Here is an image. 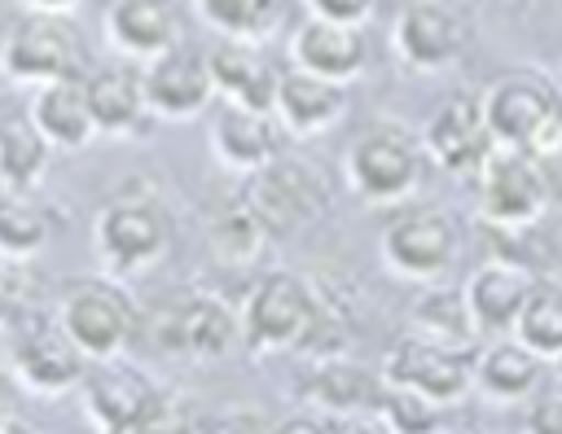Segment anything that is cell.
<instances>
[{
	"label": "cell",
	"instance_id": "obj_1",
	"mask_svg": "<svg viewBox=\"0 0 562 434\" xmlns=\"http://www.w3.org/2000/svg\"><path fill=\"white\" fill-rule=\"evenodd\" d=\"M237 324H241V346L259 355H285V351L325 355V346H334L325 338L334 324V311L299 272L259 276L237 311Z\"/></svg>",
	"mask_w": 562,
	"mask_h": 434
},
{
	"label": "cell",
	"instance_id": "obj_2",
	"mask_svg": "<svg viewBox=\"0 0 562 434\" xmlns=\"http://www.w3.org/2000/svg\"><path fill=\"white\" fill-rule=\"evenodd\" d=\"M53 320L88 355V364L119 359L140 338V307L114 276H75L61 289Z\"/></svg>",
	"mask_w": 562,
	"mask_h": 434
},
{
	"label": "cell",
	"instance_id": "obj_3",
	"mask_svg": "<svg viewBox=\"0 0 562 434\" xmlns=\"http://www.w3.org/2000/svg\"><path fill=\"white\" fill-rule=\"evenodd\" d=\"M479 105L492 145L527 149L544 162L562 149V101L540 75H505L479 96Z\"/></svg>",
	"mask_w": 562,
	"mask_h": 434
},
{
	"label": "cell",
	"instance_id": "obj_4",
	"mask_svg": "<svg viewBox=\"0 0 562 434\" xmlns=\"http://www.w3.org/2000/svg\"><path fill=\"white\" fill-rule=\"evenodd\" d=\"M474 180H479V210L501 232H531L553 202L549 162L527 149L492 145Z\"/></svg>",
	"mask_w": 562,
	"mask_h": 434
},
{
	"label": "cell",
	"instance_id": "obj_5",
	"mask_svg": "<svg viewBox=\"0 0 562 434\" xmlns=\"http://www.w3.org/2000/svg\"><path fill=\"white\" fill-rule=\"evenodd\" d=\"M329 206V180L316 162L277 153L259 171L246 175V210L263 224V232H294Z\"/></svg>",
	"mask_w": 562,
	"mask_h": 434
},
{
	"label": "cell",
	"instance_id": "obj_6",
	"mask_svg": "<svg viewBox=\"0 0 562 434\" xmlns=\"http://www.w3.org/2000/svg\"><path fill=\"white\" fill-rule=\"evenodd\" d=\"M9 373L31 395H66L79 390L88 373V355L61 333L57 320L18 311L9 320Z\"/></svg>",
	"mask_w": 562,
	"mask_h": 434
},
{
	"label": "cell",
	"instance_id": "obj_7",
	"mask_svg": "<svg viewBox=\"0 0 562 434\" xmlns=\"http://www.w3.org/2000/svg\"><path fill=\"white\" fill-rule=\"evenodd\" d=\"M422 171H426L422 140H413L395 123L364 127L351 140V149H347V180H351V189L364 202H378V206L404 202L422 184Z\"/></svg>",
	"mask_w": 562,
	"mask_h": 434
},
{
	"label": "cell",
	"instance_id": "obj_8",
	"mask_svg": "<svg viewBox=\"0 0 562 434\" xmlns=\"http://www.w3.org/2000/svg\"><path fill=\"white\" fill-rule=\"evenodd\" d=\"M92 241H97V254L110 263V272L132 276L154 267L167 254L171 224H167V210L149 197H114L97 210Z\"/></svg>",
	"mask_w": 562,
	"mask_h": 434
},
{
	"label": "cell",
	"instance_id": "obj_9",
	"mask_svg": "<svg viewBox=\"0 0 562 434\" xmlns=\"http://www.w3.org/2000/svg\"><path fill=\"white\" fill-rule=\"evenodd\" d=\"M149 338L162 355H189V359H224L233 346H241V324H237V311L215 298V294H180L171 298L154 324H149Z\"/></svg>",
	"mask_w": 562,
	"mask_h": 434
},
{
	"label": "cell",
	"instance_id": "obj_10",
	"mask_svg": "<svg viewBox=\"0 0 562 434\" xmlns=\"http://www.w3.org/2000/svg\"><path fill=\"white\" fill-rule=\"evenodd\" d=\"M0 70H4V79L26 83V88L79 75L75 26L53 13H22L0 39Z\"/></svg>",
	"mask_w": 562,
	"mask_h": 434
},
{
	"label": "cell",
	"instance_id": "obj_11",
	"mask_svg": "<svg viewBox=\"0 0 562 434\" xmlns=\"http://www.w3.org/2000/svg\"><path fill=\"white\" fill-rule=\"evenodd\" d=\"M457 224L439 206L400 210L382 228V259L404 281H439L457 259Z\"/></svg>",
	"mask_w": 562,
	"mask_h": 434
},
{
	"label": "cell",
	"instance_id": "obj_12",
	"mask_svg": "<svg viewBox=\"0 0 562 434\" xmlns=\"http://www.w3.org/2000/svg\"><path fill=\"white\" fill-rule=\"evenodd\" d=\"M391 44L408 70L435 75V70H448L452 61H461V53L470 44V22L448 0H408L395 13Z\"/></svg>",
	"mask_w": 562,
	"mask_h": 434
},
{
	"label": "cell",
	"instance_id": "obj_13",
	"mask_svg": "<svg viewBox=\"0 0 562 434\" xmlns=\"http://www.w3.org/2000/svg\"><path fill=\"white\" fill-rule=\"evenodd\" d=\"M382 381L404 386V390H417V395L435 399L439 408H448V403H457V399L474 386L470 351L430 342V338H422V333H404V338L386 351Z\"/></svg>",
	"mask_w": 562,
	"mask_h": 434
},
{
	"label": "cell",
	"instance_id": "obj_14",
	"mask_svg": "<svg viewBox=\"0 0 562 434\" xmlns=\"http://www.w3.org/2000/svg\"><path fill=\"white\" fill-rule=\"evenodd\" d=\"M140 88H145V105L149 114L158 118H198L211 101H215V88H211V70H206V53L193 48V44H176L149 61H140Z\"/></svg>",
	"mask_w": 562,
	"mask_h": 434
},
{
	"label": "cell",
	"instance_id": "obj_15",
	"mask_svg": "<svg viewBox=\"0 0 562 434\" xmlns=\"http://www.w3.org/2000/svg\"><path fill=\"white\" fill-rule=\"evenodd\" d=\"M422 153L448 171V175H474L483 167V158L492 153V132L483 123V105L470 92L448 96L422 132Z\"/></svg>",
	"mask_w": 562,
	"mask_h": 434
},
{
	"label": "cell",
	"instance_id": "obj_16",
	"mask_svg": "<svg viewBox=\"0 0 562 434\" xmlns=\"http://www.w3.org/2000/svg\"><path fill=\"white\" fill-rule=\"evenodd\" d=\"M206 53V70H211V88L220 101L233 105H250V110H272L277 96V79L281 70L268 61L259 39H241V35H220Z\"/></svg>",
	"mask_w": 562,
	"mask_h": 434
},
{
	"label": "cell",
	"instance_id": "obj_17",
	"mask_svg": "<svg viewBox=\"0 0 562 434\" xmlns=\"http://www.w3.org/2000/svg\"><path fill=\"white\" fill-rule=\"evenodd\" d=\"M290 66L347 88V83L360 79V70L369 66L364 26L325 22V18H303L299 31L290 35Z\"/></svg>",
	"mask_w": 562,
	"mask_h": 434
},
{
	"label": "cell",
	"instance_id": "obj_18",
	"mask_svg": "<svg viewBox=\"0 0 562 434\" xmlns=\"http://www.w3.org/2000/svg\"><path fill=\"white\" fill-rule=\"evenodd\" d=\"M154 381L119 359H97L88 364L79 395H83V416L92 421L97 434H127L136 425V416L145 412V403L154 399Z\"/></svg>",
	"mask_w": 562,
	"mask_h": 434
},
{
	"label": "cell",
	"instance_id": "obj_19",
	"mask_svg": "<svg viewBox=\"0 0 562 434\" xmlns=\"http://www.w3.org/2000/svg\"><path fill=\"white\" fill-rule=\"evenodd\" d=\"M536 285V272L518 259H487L470 272V281L461 285V298H465V311H470V324L474 333H509L527 294Z\"/></svg>",
	"mask_w": 562,
	"mask_h": 434
},
{
	"label": "cell",
	"instance_id": "obj_20",
	"mask_svg": "<svg viewBox=\"0 0 562 434\" xmlns=\"http://www.w3.org/2000/svg\"><path fill=\"white\" fill-rule=\"evenodd\" d=\"M105 35L132 61H149L184 39V9L180 0H110Z\"/></svg>",
	"mask_w": 562,
	"mask_h": 434
},
{
	"label": "cell",
	"instance_id": "obj_21",
	"mask_svg": "<svg viewBox=\"0 0 562 434\" xmlns=\"http://www.w3.org/2000/svg\"><path fill=\"white\" fill-rule=\"evenodd\" d=\"M281 140H285V132L272 110H250V105H233V101H224L215 110L211 149L237 175H250L263 162H272L281 153Z\"/></svg>",
	"mask_w": 562,
	"mask_h": 434
},
{
	"label": "cell",
	"instance_id": "obj_22",
	"mask_svg": "<svg viewBox=\"0 0 562 434\" xmlns=\"http://www.w3.org/2000/svg\"><path fill=\"white\" fill-rule=\"evenodd\" d=\"M347 110V88L316 79L307 70H281L277 79V96H272V114L281 123L285 136H321L329 132Z\"/></svg>",
	"mask_w": 562,
	"mask_h": 434
},
{
	"label": "cell",
	"instance_id": "obj_23",
	"mask_svg": "<svg viewBox=\"0 0 562 434\" xmlns=\"http://www.w3.org/2000/svg\"><path fill=\"white\" fill-rule=\"evenodd\" d=\"M26 114H31V123L40 127V136L53 149H83V145L97 140V123H92V110H88L83 75H66V79L40 83L31 105H26Z\"/></svg>",
	"mask_w": 562,
	"mask_h": 434
},
{
	"label": "cell",
	"instance_id": "obj_24",
	"mask_svg": "<svg viewBox=\"0 0 562 434\" xmlns=\"http://www.w3.org/2000/svg\"><path fill=\"white\" fill-rule=\"evenodd\" d=\"M83 88H88V110H92L97 136H136L145 127L149 105H145L136 66L92 70V75H83Z\"/></svg>",
	"mask_w": 562,
	"mask_h": 434
},
{
	"label": "cell",
	"instance_id": "obj_25",
	"mask_svg": "<svg viewBox=\"0 0 562 434\" xmlns=\"http://www.w3.org/2000/svg\"><path fill=\"white\" fill-rule=\"evenodd\" d=\"M540 368L544 359L531 355L518 338L501 333L496 342H487L474 359H470V373H474V386L492 399H531L540 390Z\"/></svg>",
	"mask_w": 562,
	"mask_h": 434
},
{
	"label": "cell",
	"instance_id": "obj_26",
	"mask_svg": "<svg viewBox=\"0 0 562 434\" xmlns=\"http://www.w3.org/2000/svg\"><path fill=\"white\" fill-rule=\"evenodd\" d=\"M53 145L40 136L26 110H0V189L31 193L48 171Z\"/></svg>",
	"mask_w": 562,
	"mask_h": 434
},
{
	"label": "cell",
	"instance_id": "obj_27",
	"mask_svg": "<svg viewBox=\"0 0 562 434\" xmlns=\"http://www.w3.org/2000/svg\"><path fill=\"white\" fill-rule=\"evenodd\" d=\"M509 338H518L540 359H558L562 355V281H540L536 276V285H531Z\"/></svg>",
	"mask_w": 562,
	"mask_h": 434
},
{
	"label": "cell",
	"instance_id": "obj_28",
	"mask_svg": "<svg viewBox=\"0 0 562 434\" xmlns=\"http://www.w3.org/2000/svg\"><path fill=\"white\" fill-rule=\"evenodd\" d=\"M382 381L356 364H342V359H325L312 377H307V395L325 408V412H338V416H356V412H373V399H378Z\"/></svg>",
	"mask_w": 562,
	"mask_h": 434
},
{
	"label": "cell",
	"instance_id": "obj_29",
	"mask_svg": "<svg viewBox=\"0 0 562 434\" xmlns=\"http://www.w3.org/2000/svg\"><path fill=\"white\" fill-rule=\"evenodd\" d=\"M53 237V219L40 202H31V193H13L0 189V259H35Z\"/></svg>",
	"mask_w": 562,
	"mask_h": 434
},
{
	"label": "cell",
	"instance_id": "obj_30",
	"mask_svg": "<svg viewBox=\"0 0 562 434\" xmlns=\"http://www.w3.org/2000/svg\"><path fill=\"white\" fill-rule=\"evenodd\" d=\"M413 333H422L430 342H443V346H457V351H470L474 324H470L461 289H430V294H422L413 302Z\"/></svg>",
	"mask_w": 562,
	"mask_h": 434
},
{
	"label": "cell",
	"instance_id": "obj_31",
	"mask_svg": "<svg viewBox=\"0 0 562 434\" xmlns=\"http://www.w3.org/2000/svg\"><path fill=\"white\" fill-rule=\"evenodd\" d=\"M373 416L386 434H439L443 430V408L435 399L391 386V381H382V390L373 399Z\"/></svg>",
	"mask_w": 562,
	"mask_h": 434
},
{
	"label": "cell",
	"instance_id": "obj_32",
	"mask_svg": "<svg viewBox=\"0 0 562 434\" xmlns=\"http://www.w3.org/2000/svg\"><path fill=\"white\" fill-rule=\"evenodd\" d=\"M193 9H198L202 22L215 26L220 35L263 39V35L281 22L285 0H193Z\"/></svg>",
	"mask_w": 562,
	"mask_h": 434
},
{
	"label": "cell",
	"instance_id": "obj_33",
	"mask_svg": "<svg viewBox=\"0 0 562 434\" xmlns=\"http://www.w3.org/2000/svg\"><path fill=\"white\" fill-rule=\"evenodd\" d=\"M127 434H198V408L176 390H154Z\"/></svg>",
	"mask_w": 562,
	"mask_h": 434
},
{
	"label": "cell",
	"instance_id": "obj_34",
	"mask_svg": "<svg viewBox=\"0 0 562 434\" xmlns=\"http://www.w3.org/2000/svg\"><path fill=\"white\" fill-rule=\"evenodd\" d=\"M263 237H268V232H263V224H259L246 206H237V210H233L228 219H220V224H215V232H211L215 250H220V254H233V259H255Z\"/></svg>",
	"mask_w": 562,
	"mask_h": 434
},
{
	"label": "cell",
	"instance_id": "obj_35",
	"mask_svg": "<svg viewBox=\"0 0 562 434\" xmlns=\"http://www.w3.org/2000/svg\"><path fill=\"white\" fill-rule=\"evenodd\" d=\"M522 434H562V386H544L531 395Z\"/></svg>",
	"mask_w": 562,
	"mask_h": 434
},
{
	"label": "cell",
	"instance_id": "obj_36",
	"mask_svg": "<svg viewBox=\"0 0 562 434\" xmlns=\"http://www.w3.org/2000/svg\"><path fill=\"white\" fill-rule=\"evenodd\" d=\"M307 18H325V22H347V26H364L373 18L378 0H303Z\"/></svg>",
	"mask_w": 562,
	"mask_h": 434
},
{
	"label": "cell",
	"instance_id": "obj_37",
	"mask_svg": "<svg viewBox=\"0 0 562 434\" xmlns=\"http://www.w3.org/2000/svg\"><path fill=\"white\" fill-rule=\"evenodd\" d=\"M268 434H334V421L321 412H290L277 425H268Z\"/></svg>",
	"mask_w": 562,
	"mask_h": 434
},
{
	"label": "cell",
	"instance_id": "obj_38",
	"mask_svg": "<svg viewBox=\"0 0 562 434\" xmlns=\"http://www.w3.org/2000/svg\"><path fill=\"white\" fill-rule=\"evenodd\" d=\"M18 416H22V386L13 381L9 368H0V430L18 425Z\"/></svg>",
	"mask_w": 562,
	"mask_h": 434
},
{
	"label": "cell",
	"instance_id": "obj_39",
	"mask_svg": "<svg viewBox=\"0 0 562 434\" xmlns=\"http://www.w3.org/2000/svg\"><path fill=\"white\" fill-rule=\"evenodd\" d=\"M211 434H268V425H263V416H255V412H233V416H224Z\"/></svg>",
	"mask_w": 562,
	"mask_h": 434
},
{
	"label": "cell",
	"instance_id": "obj_40",
	"mask_svg": "<svg viewBox=\"0 0 562 434\" xmlns=\"http://www.w3.org/2000/svg\"><path fill=\"white\" fill-rule=\"evenodd\" d=\"M83 0H22V9L26 13H53V18H66V13H75Z\"/></svg>",
	"mask_w": 562,
	"mask_h": 434
},
{
	"label": "cell",
	"instance_id": "obj_41",
	"mask_svg": "<svg viewBox=\"0 0 562 434\" xmlns=\"http://www.w3.org/2000/svg\"><path fill=\"white\" fill-rule=\"evenodd\" d=\"M334 434H386L378 421H364V416H347V421H334Z\"/></svg>",
	"mask_w": 562,
	"mask_h": 434
},
{
	"label": "cell",
	"instance_id": "obj_42",
	"mask_svg": "<svg viewBox=\"0 0 562 434\" xmlns=\"http://www.w3.org/2000/svg\"><path fill=\"white\" fill-rule=\"evenodd\" d=\"M18 316V307H13V294L0 285V329H9V320Z\"/></svg>",
	"mask_w": 562,
	"mask_h": 434
},
{
	"label": "cell",
	"instance_id": "obj_43",
	"mask_svg": "<svg viewBox=\"0 0 562 434\" xmlns=\"http://www.w3.org/2000/svg\"><path fill=\"white\" fill-rule=\"evenodd\" d=\"M0 434H35V430H26V425L18 421V425H9V430H0Z\"/></svg>",
	"mask_w": 562,
	"mask_h": 434
},
{
	"label": "cell",
	"instance_id": "obj_44",
	"mask_svg": "<svg viewBox=\"0 0 562 434\" xmlns=\"http://www.w3.org/2000/svg\"><path fill=\"white\" fill-rule=\"evenodd\" d=\"M553 364H558V373H562V355H558V359H553Z\"/></svg>",
	"mask_w": 562,
	"mask_h": 434
}]
</instances>
